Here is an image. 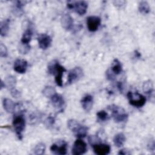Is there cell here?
<instances>
[{"instance_id": "obj_1", "label": "cell", "mask_w": 155, "mask_h": 155, "mask_svg": "<svg viewBox=\"0 0 155 155\" xmlns=\"http://www.w3.org/2000/svg\"><path fill=\"white\" fill-rule=\"evenodd\" d=\"M47 69L49 74L55 76V82L56 84L59 87H62V75L64 72L66 71V69L60 65L56 60H53L49 62Z\"/></svg>"}, {"instance_id": "obj_2", "label": "cell", "mask_w": 155, "mask_h": 155, "mask_svg": "<svg viewBox=\"0 0 155 155\" xmlns=\"http://www.w3.org/2000/svg\"><path fill=\"white\" fill-rule=\"evenodd\" d=\"M108 109L111 111L112 117L116 122L121 123L127 121L128 119V114L123 108L113 104L108 106Z\"/></svg>"}, {"instance_id": "obj_3", "label": "cell", "mask_w": 155, "mask_h": 155, "mask_svg": "<svg viewBox=\"0 0 155 155\" xmlns=\"http://www.w3.org/2000/svg\"><path fill=\"white\" fill-rule=\"evenodd\" d=\"M12 124L18 139L22 140V132L24 130L25 126V121L24 116L22 114L16 115L13 118Z\"/></svg>"}, {"instance_id": "obj_4", "label": "cell", "mask_w": 155, "mask_h": 155, "mask_svg": "<svg viewBox=\"0 0 155 155\" xmlns=\"http://www.w3.org/2000/svg\"><path fill=\"white\" fill-rule=\"evenodd\" d=\"M127 96L130 104L135 107H142L146 102V98L137 92L133 93L132 91H129Z\"/></svg>"}, {"instance_id": "obj_5", "label": "cell", "mask_w": 155, "mask_h": 155, "mask_svg": "<svg viewBox=\"0 0 155 155\" xmlns=\"http://www.w3.org/2000/svg\"><path fill=\"white\" fill-rule=\"evenodd\" d=\"M67 7L70 9H73L78 15H83L87 12L88 3L84 1H69L67 2Z\"/></svg>"}, {"instance_id": "obj_6", "label": "cell", "mask_w": 155, "mask_h": 155, "mask_svg": "<svg viewBox=\"0 0 155 155\" xmlns=\"http://www.w3.org/2000/svg\"><path fill=\"white\" fill-rule=\"evenodd\" d=\"M83 70L81 67H76L71 69L68 74L67 84H71L79 81L83 76Z\"/></svg>"}, {"instance_id": "obj_7", "label": "cell", "mask_w": 155, "mask_h": 155, "mask_svg": "<svg viewBox=\"0 0 155 155\" xmlns=\"http://www.w3.org/2000/svg\"><path fill=\"white\" fill-rule=\"evenodd\" d=\"M101 19L99 16H90L87 18V26L90 31H96L101 25Z\"/></svg>"}, {"instance_id": "obj_8", "label": "cell", "mask_w": 155, "mask_h": 155, "mask_svg": "<svg viewBox=\"0 0 155 155\" xmlns=\"http://www.w3.org/2000/svg\"><path fill=\"white\" fill-rule=\"evenodd\" d=\"M67 142L64 140H61L52 144L50 147V150L54 154L64 155L67 154Z\"/></svg>"}, {"instance_id": "obj_9", "label": "cell", "mask_w": 155, "mask_h": 155, "mask_svg": "<svg viewBox=\"0 0 155 155\" xmlns=\"http://www.w3.org/2000/svg\"><path fill=\"white\" fill-rule=\"evenodd\" d=\"M87 150L86 143L81 139H77L74 143L71 153L74 155H80L84 154Z\"/></svg>"}, {"instance_id": "obj_10", "label": "cell", "mask_w": 155, "mask_h": 155, "mask_svg": "<svg viewBox=\"0 0 155 155\" xmlns=\"http://www.w3.org/2000/svg\"><path fill=\"white\" fill-rule=\"evenodd\" d=\"M38 41L39 47L43 50H45L48 48L51 44V38L47 35L46 33H42L39 35V36L38 38Z\"/></svg>"}, {"instance_id": "obj_11", "label": "cell", "mask_w": 155, "mask_h": 155, "mask_svg": "<svg viewBox=\"0 0 155 155\" xmlns=\"http://www.w3.org/2000/svg\"><path fill=\"white\" fill-rule=\"evenodd\" d=\"M92 146L94 153L98 155H105L110 151V147L107 144L99 143Z\"/></svg>"}, {"instance_id": "obj_12", "label": "cell", "mask_w": 155, "mask_h": 155, "mask_svg": "<svg viewBox=\"0 0 155 155\" xmlns=\"http://www.w3.org/2000/svg\"><path fill=\"white\" fill-rule=\"evenodd\" d=\"M28 63L23 59H18L14 62L13 68L14 70L18 73H24L27 68Z\"/></svg>"}, {"instance_id": "obj_13", "label": "cell", "mask_w": 155, "mask_h": 155, "mask_svg": "<svg viewBox=\"0 0 155 155\" xmlns=\"http://www.w3.org/2000/svg\"><path fill=\"white\" fill-rule=\"evenodd\" d=\"M51 101L53 104V105L59 109L61 111L63 110V107L65 105V101L63 98V97L58 93H55L53 96H52L51 97Z\"/></svg>"}, {"instance_id": "obj_14", "label": "cell", "mask_w": 155, "mask_h": 155, "mask_svg": "<svg viewBox=\"0 0 155 155\" xmlns=\"http://www.w3.org/2000/svg\"><path fill=\"white\" fill-rule=\"evenodd\" d=\"M62 27L66 30H70L73 27V19L68 14H64L61 19Z\"/></svg>"}, {"instance_id": "obj_15", "label": "cell", "mask_w": 155, "mask_h": 155, "mask_svg": "<svg viewBox=\"0 0 155 155\" xmlns=\"http://www.w3.org/2000/svg\"><path fill=\"white\" fill-rule=\"evenodd\" d=\"M26 1H16L14 2L13 5L12 11L14 15L16 16H21L24 13L23 7L25 5Z\"/></svg>"}, {"instance_id": "obj_16", "label": "cell", "mask_w": 155, "mask_h": 155, "mask_svg": "<svg viewBox=\"0 0 155 155\" xmlns=\"http://www.w3.org/2000/svg\"><path fill=\"white\" fill-rule=\"evenodd\" d=\"M81 103L84 110L86 111H89L93 107V97L90 94H86L81 99Z\"/></svg>"}, {"instance_id": "obj_17", "label": "cell", "mask_w": 155, "mask_h": 155, "mask_svg": "<svg viewBox=\"0 0 155 155\" xmlns=\"http://www.w3.org/2000/svg\"><path fill=\"white\" fill-rule=\"evenodd\" d=\"M143 91L144 93L147 94L149 97H151L154 99V89H153V84L151 81L148 80L143 82L142 85Z\"/></svg>"}, {"instance_id": "obj_18", "label": "cell", "mask_w": 155, "mask_h": 155, "mask_svg": "<svg viewBox=\"0 0 155 155\" xmlns=\"http://www.w3.org/2000/svg\"><path fill=\"white\" fill-rule=\"evenodd\" d=\"M2 105L4 110L8 113H13L16 107V104L12 100L8 98L3 99Z\"/></svg>"}, {"instance_id": "obj_19", "label": "cell", "mask_w": 155, "mask_h": 155, "mask_svg": "<svg viewBox=\"0 0 155 155\" xmlns=\"http://www.w3.org/2000/svg\"><path fill=\"white\" fill-rule=\"evenodd\" d=\"M33 35V30L31 27H28L24 32L21 42L24 44H29Z\"/></svg>"}, {"instance_id": "obj_20", "label": "cell", "mask_w": 155, "mask_h": 155, "mask_svg": "<svg viewBox=\"0 0 155 155\" xmlns=\"http://www.w3.org/2000/svg\"><path fill=\"white\" fill-rule=\"evenodd\" d=\"M10 21L9 19H5L0 23V34L2 36H5L9 30Z\"/></svg>"}, {"instance_id": "obj_21", "label": "cell", "mask_w": 155, "mask_h": 155, "mask_svg": "<svg viewBox=\"0 0 155 155\" xmlns=\"http://www.w3.org/2000/svg\"><path fill=\"white\" fill-rule=\"evenodd\" d=\"M111 71L114 74H119L122 71V65L117 59H114L111 64Z\"/></svg>"}, {"instance_id": "obj_22", "label": "cell", "mask_w": 155, "mask_h": 155, "mask_svg": "<svg viewBox=\"0 0 155 155\" xmlns=\"http://www.w3.org/2000/svg\"><path fill=\"white\" fill-rule=\"evenodd\" d=\"M125 136L122 133H119L116 134L113 139L114 145L117 147H122L125 142Z\"/></svg>"}, {"instance_id": "obj_23", "label": "cell", "mask_w": 155, "mask_h": 155, "mask_svg": "<svg viewBox=\"0 0 155 155\" xmlns=\"http://www.w3.org/2000/svg\"><path fill=\"white\" fill-rule=\"evenodd\" d=\"M74 134L79 138H82L87 136L88 133V128L84 125H80L78 128L74 131Z\"/></svg>"}, {"instance_id": "obj_24", "label": "cell", "mask_w": 155, "mask_h": 155, "mask_svg": "<svg viewBox=\"0 0 155 155\" xmlns=\"http://www.w3.org/2000/svg\"><path fill=\"white\" fill-rule=\"evenodd\" d=\"M138 9L140 13L145 15L148 14L150 12V7L147 1H142L139 3Z\"/></svg>"}, {"instance_id": "obj_25", "label": "cell", "mask_w": 155, "mask_h": 155, "mask_svg": "<svg viewBox=\"0 0 155 155\" xmlns=\"http://www.w3.org/2000/svg\"><path fill=\"white\" fill-rule=\"evenodd\" d=\"M5 86L10 88V89L13 88H15V85L16 84V79L15 76L12 75H9L5 78Z\"/></svg>"}, {"instance_id": "obj_26", "label": "cell", "mask_w": 155, "mask_h": 155, "mask_svg": "<svg viewBox=\"0 0 155 155\" xmlns=\"http://www.w3.org/2000/svg\"><path fill=\"white\" fill-rule=\"evenodd\" d=\"M44 95L47 97H51L56 93V90L51 86H46L42 90Z\"/></svg>"}, {"instance_id": "obj_27", "label": "cell", "mask_w": 155, "mask_h": 155, "mask_svg": "<svg viewBox=\"0 0 155 155\" xmlns=\"http://www.w3.org/2000/svg\"><path fill=\"white\" fill-rule=\"evenodd\" d=\"M45 145L43 143H38L34 148V154L37 155H42L45 153Z\"/></svg>"}, {"instance_id": "obj_28", "label": "cell", "mask_w": 155, "mask_h": 155, "mask_svg": "<svg viewBox=\"0 0 155 155\" xmlns=\"http://www.w3.org/2000/svg\"><path fill=\"white\" fill-rule=\"evenodd\" d=\"M81 124L78 122V120H74V119H70L67 122L68 128L73 132L78 128V127Z\"/></svg>"}, {"instance_id": "obj_29", "label": "cell", "mask_w": 155, "mask_h": 155, "mask_svg": "<svg viewBox=\"0 0 155 155\" xmlns=\"http://www.w3.org/2000/svg\"><path fill=\"white\" fill-rule=\"evenodd\" d=\"M96 115H97L98 119L99 120H101V121H105L109 119L108 113L104 110H101V111H98Z\"/></svg>"}, {"instance_id": "obj_30", "label": "cell", "mask_w": 155, "mask_h": 155, "mask_svg": "<svg viewBox=\"0 0 155 155\" xmlns=\"http://www.w3.org/2000/svg\"><path fill=\"white\" fill-rule=\"evenodd\" d=\"M30 48V46L29 45V44H24L21 43L18 50L21 53L26 54L29 51Z\"/></svg>"}, {"instance_id": "obj_31", "label": "cell", "mask_w": 155, "mask_h": 155, "mask_svg": "<svg viewBox=\"0 0 155 155\" xmlns=\"http://www.w3.org/2000/svg\"><path fill=\"white\" fill-rule=\"evenodd\" d=\"M88 142L91 145V146L93 145H94V144H96V143H101V140L99 139V137L98 136H94V135L90 136L88 137Z\"/></svg>"}, {"instance_id": "obj_32", "label": "cell", "mask_w": 155, "mask_h": 155, "mask_svg": "<svg viewBox=\"0 0 155 155\" xmlns=\"http://www.w3.org/2000/svg\"><path fill=\"white\" fill-rule=\"evenodd\" d=\"M7 48L6 46L3 44H0V56L1 58H5L7 56Z\"/></svg>"}, {"instance_id": "obj_33", "label": "cell", "mask_w": 155, "mask_h": 155, "mask_svg": "<svg viewBox=\"0 0 155 155\" xmlns=\"http://www.w3.org/2000/svg\"><path fill=\"white\" fill-rule=\"evenodd\" d=\"M54 121H55V119L54 117L53 116H48L45 120V125L48 128L50 127H52L54 124Z\"/></svg>"}, {"instance_id": "obj_34", "label": "cell", "mask_w": 155, "mask_h": 155, "mask_svg": "<svg viewBox=\"0 0 155 155\" xmlns=\"http://www.w3.org/2000/svg\"><path fill=\"white\" fill-rule=\"evenodd\" d=\"M10 93H11V95L13 97H15V98H18V97H21V92L17 90L16 88H12L10 89Z\"/></svg>"}, {"instance_id": "obj_35", "label": "cell", "mask_w": 155, "mask_h": 155, "mask_svg": "<svg viewBox=\"0 0 155 155\" xmlns=\"http://www.w3.org/2000/svg\"><path fill=\"white\" fill-rule=\"evenodd\" d=\"M148 149L149 150V151H154V149H155V143H154V140L153 139H150V141L148 142Z\"/></svg>"}, {"instance_id": "obj_36", "label": "cell", "mask_w": 155, "mask_h": 155, "mask_svg": "<svg viewBox=\"0 0 155 155\" xmlns=\"http://www.w3.org/2000/svg\"><path fill=\"white\" fill-rule=\"evenodd\" d=\"M106 77L108 80L110 81H113L114 80V74L112 72L110 71L109 70L106 71Z\"/></svg>"}, {"instance_id": "obj_37", "label": "cell", "mask_w": 155, "mask_h": 155, "mask_svg": "<svg viewBox=\"0 0 155 155\" xmlns=\"http://www.w3.org/2000/svg\"><path fill=\"white\" fill-rule=\"evenodd\" d=\"M117 87L118 90H119L120 93H122V92H123V90H124V85H123L122 82H118L117 84Z\"/></svg>"}, {"instance_id": "obj_38", "label": "cell", "mask_w": 155, "mask_h": 155, "mask_svg": "<svg viewBox=\"0 0 155 155\" xmlns=\"http://www.w3.org/2000/svg\"><path fill=\"white\" fill-rule=\"evenodd\" d=\"M113 3L116 6H117V7L120 6H120L124 5V4L125 3V1H115L113 2Z\"/></svg>"}, {"instance_id": "obj_39", "label": "cell", "mask_w": 155, "mask_h": 155, "mask_svg": "<svg viewBox=\"0 0 155 155\" xmlns=\"http://www.w3.org/2000/svg\"><path fill=\"white\" fill-rule=\"evenodd\" d=\"M118 154H130V153L128 151V150L126 151V150H121L118 153Z\"/></svg>"}, {"instance_id": "obj_40", "label": "cell", "mask_w": 155, "mask_h": 155, "mask_svg": "<svg viewBox=\"0 0 155 155\" xmlns=\"http://www.w3.org/2000/svg\"><path fill=\"white\" fill-rule=\"evenodd\" d=\"M134 55H135V56L136 57V58H139L140 56H141V54H140V52H139L137 50H136L135 51H134Z\"/></svg>"}, {"instance_id": "obj_41", "label": "cell", "mask_w": 155, "mask_h": 155, "mask_svg": "<svg viewBox=\"0 0 155 155\" xmlns=\"http://www.w3.org/2000/svg\"><path fill=\"white\" fill-rule=\"evenodd\" d=\"M5 87V82H4L2 81H1V82H0V88H1V90H2Z\"/></svg>"}]
</instances>
